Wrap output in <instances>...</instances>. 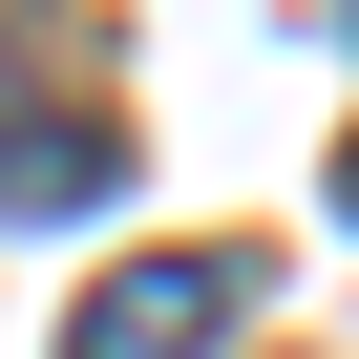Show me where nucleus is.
I'll list each match as a JSON object with an SVG mask.
<instances>
[{
  "label": "nucleus",
  "instance_id": "nucleus-1",
  "mask_svg": "<svg viewBox=\"0 0 359 359\" xmlns=\"http://www.w3.org/2000/svg\"><path fill=\"white\" fill-rule=\"evenodd\" d=\"M233 296H254L233 254H127V275L85 296V338H64V359H212V338H233Z\"/></svg>",
  "mask_w": 359,
  "mask_h": 359
},
{
  "label": "nucleus",
  "instance_id": "nucleus-2",
  "mask_svg": "<svg viewBox=\"0 0 359 359\" xmlns=\"http://www.w3.org/2000/svg\"><path fill=\"white\" fill-rule=\"evenodd\" d=\"M106 169H127V148H106V106H43V85H22V43H0V212H85Z\"/></svg>",
  "mask_w": 359,
  "mask_h": 359
},
{
  "label": "nucleus",
  "instance_id": "nucleus-3",
  "mask_svg": "<svg viewBox=\"0 0 359 359\" xmlns=\"http://www.w3.org/2000/svg\"><path fill=\"white\" fill-rule=\"evenodd\" d=\"M338 212H359V148H338Z\"/></svg>",
  "mask_w": 359,
  "mask_h": 359
},
{
  "label": "nucleus",
  "instance_id": "nucleus-4",
  "mask_svg": "<svg viewBox=\"0 0 359 359\" xmlns=\"http://www.w3.org/2000/svg\"><path fill=\"white\" fill-rule=\"evenodd\" d=\"M338 22H359V0H338Z\"/></svg>",
  "mask_w": 359,
  "mask_h": 359
}]
</instances>
